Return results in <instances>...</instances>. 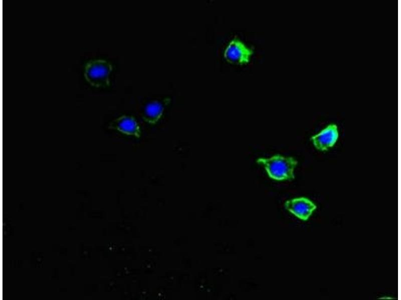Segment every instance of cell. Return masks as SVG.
<instances>
[{
    "instance_id": "6da1fadb",
    "label": "cell",
    "mask_w": 401,
    "mask_h": 300,
    "mask_svg": "<svg viewBox=\"0 0 401 300\" xmlns=\"http://www.w3.org/2000/svg\"><path fill=\"white\" fill-rule=\"evenodd\" d=\"M257 162L264 166L272 179L284 180L294 178V170L297 161L292 157L276 154L269 158H259Z\"/></svg>"
},
{
    "instance_id": "7a4b0ae2",
    "label": "cell",
    "mask_w": 401,
    "mask_h": 300,
    "mask_svg": "<svg viewBox=\"0 0 401 300\" xmlns=\"http://www.w3.org/2000/svg\"><path fill=\"white\" fill-rule=\"evenodd\" d=\"M112 70V66L108 62L100 59L92 60L85 66L84 76L91 86L104 88L109 85Z\"/></svg>"
},
{
    "instance_id": "3957f363",
    "label": "cell",
    "mask_w": 401,
    "mask_h": 300,
    "mask_svg": "<svg viewBox=\"0 0 401 300\" xmlns=\"http://www.w3.org/2000/svg\"><path fill=\"white\" fill-rule=\"evenodd\" d=\"M253 54V50L237 38L233 39L226 48L224 56L229 62L236 64H248Z\"/></svg>"
},
{
    "instance_id": "277c9868",
    "label": "cell",
    "mask_w": 401,
    "mask_h": 300,
    "mask_svg": "<svg viewBox=\"0 0 401 300\" xmlns=\"http://www.w3.org/2000/svg\"><path fill=\"white\" fill-rule=\"evenodd\" d=\"M285 207L299 219L307 220L316 209V206L309 199L301 197L287 200Z\"/></svg>"
},
{
    "instance_id": "5b68a950",
    "label": "cell",
    "mask_w": 401,
    "mask_h": 300,
    "mask_svg": "<svg viewBox=\"0 0 401 300\" xmlns=\"http://www.w3.org/2000/svg\"><path fill=\"white\" fill-rule=\"evenodd\" d=\"M338 137L337 126L335 124H330L319 134L311 137L314 146L320 150H327L332 147Z\"/></svg>"
},
{
    "instance_id": "8992f818",
    "label": "cell",
    "mask_w": 401,
    "mask_h": 300,
    "mask_svg": "<svg viewBox=\"0 0 401 300\" xmlns=\"http://www.w3.org/2000/svg\"><path fill=\"white\" fill-rule=\"evenodd\" d=\"M110 128L123 134L134 136L139 138L141 136V130L136 120L132 116H121L110 124Z\"/></svg>"
},
{
    "instance_id": "52a82bcc",
    "label": "cell",
    "mask_w": 401,
    "mask_h": 300,
    "mask_svg": "<svg viewBox=\"0 0 401 300\" xmlns=\"http://www.w3.org/2000/svg\"><path fill=\"white\" fill-rule=\"evenodd\" d=\"M164 108L163 104L159 101H153L148 104L144 110L143 120L149 124L157 123L163 114Z\"/></svg>"
}]
</instances>
